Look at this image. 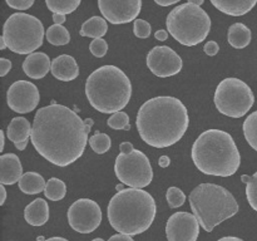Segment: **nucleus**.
Here are the masks:
<instances>
[{
    "instance_id": "f257e3e1",
    "label": "nucleus",
    "mask_w": 257,
    "mask_h": 241,
    "mask_svg": "<svg viewBox=\"0 0 257 241\" xmlns=\"http://www.w3.org/2000/svg\"><path fill=\"white\" fill-rule=\"evenodd\" d=\"M89 132L90 127L77 112L57 103L35 113L32 143L43 158L67 167L83 156Z\"/></svg>"
},
{
    "instance_id": "f03ea898",
    "label": "nucleus",
    "mask_w": 257,
    "mask_h": 241,
    "mask_svg": "<svg viewBox=\"0 0 257 241\" xmlns=\"http://www.w3.org/2000/svg\"><path fill=\"white\" fill-rule=\"evenodd\" d=\"M190 125L186 105L178 98L162 95L146 100L138 109L136 126L141 138L155 148L176 145Z\"/></svg>"
},
{
    "instance_id": "7ed1b4c3",
    "label": "nucleus",
    "mask_w": 257,
    "mask_h": 241,
    "mask_svg": "<svg viewBox=\"0 0 257 241\" xmlns=\"http://www.w3.org/2000/svg\"><path fill=\"white\" fill-rule=\"evenodd\" d=\"M155 198L142 188H125L110 198L107 208L110 226L128 236L145 232L156 217Z\"/></svg>"
},
{
    "instance_id": "20e7f679",
    "label": "nucleus",
    "mask_w": 257,
    "mask_h": 241,
    "mask_svg": "<svg viewBox=\"0 0 257 241\" xmlns=\"http://www.w3.org/2000/svg\"><path fill=\"white\" fill-rule=\"evenodd\" d=\"M196 167L205 175L230 177L237 172L241 155L230 133L207 130L196 138L191 151Z\"/></svg>"
},
{
    "instance_id": "39448f33",
    "label": "nucleus",
    "mask_w": 257,
    "mask_h": 241,
    "mask_svg": "<svg viewBox=\"0 0 257 241\" xmlns=\"http://www.w3.org/2000/svg\"><path fill=\"white\" fill-rule=\"evenodd\" d=\"M88 102L98 112H122L132 97V84L123 70L115 65H103L90 73L85 82Z\"/></svg>"
},
{
    "instance_id": "423d86ee",
    "label": "nucleus",
    "mask_w": 257,
    "mask_h": 241,
    "mask_svg": "<svg viewBox=\"0 0 257 241\" xmlns=\"http://www.w3.org/2000/svg\"><path fill=\"white\" fill-rule=\"evenodd\" d=\"M188 201L193 215L207 232L238 212V203L232 193L215 183L198 185L191 191Z\"/></svg>"
},
{
    "instance_id": "0eeeda50",
    "label": "nucleus",
    "mask_w": 257,
    "mask_h": 241,
    "mask_svg": "<svg viewBox=\"0 0 257 241\" xmlns=\"http://www.w3.org/2000/svg\"><path fill=\"white\" fill-rule=\"evenodd\" d=\"M166 25L168 33L178 43L195 47L207 38L211 30V18L201 7L186 3L171 10Z\"/></svg>"
},
{
    "instance_id": "6e6552de",
    "label": "nucleus",
    "mask_w": 257,
    "mask_h": 241,
    "mask_svg": "<svg viewBox=\"0 0 257 241\" xmlns=\"http://www.w3.org/2000/svg\"><path fill=\"white\" fill-rule=\"evenodd\" d=\"M3 38L13 53L30 55L43 45L44 27L34 15L15 13L5 22Z\"/></svg>"
},
{
    "instance_id": "1a4fd4ad",
    "label": "nucleus",
    "mask_w": 257,
    "mask_h": 241,
    "mask_svg": "<svg viewBox=\"0 0 257 241\" xmlns=\"http://www.w3.org/2000/svg\"><path fill=\"white\" fill-rule=\"evenodd\" d=\"M213 100L220 113L231 118H241L252 108L255 95L243 80L226 78L216 88Z\"/></svg>"
},
{
    "instance_id": "9d476101",
    "label": "nucleus",
    "mask_w": 257,
    "mask_h": 241,
    "mask_svg": "<svg viewBox=\"0 0 257 241\" xmlns=\"http://www.w3.org/2000/svg\"><path fill=\"white\" fill-rule=\"evenodd\" d=\"M114 172L118 180L130 188H143L151 185L153 170L147 156L135 150L131 155H119L115 158Z\"/></svg>"
},
{
    "instance_id": "9b49d317",
    "label": "nucleus",
    "mask_w": 257,
    "mask_h": 241,
    "mask_svg": "<svg viewBox=\"0 0 257 241\" xmlns=\"http://www.w3.org/2000/svg\"><path fill=\"white\" fill-rule=\"evenodd\" d=\"M68 222L70 227L79 233H90L102 222V210L95 201L79 198L68 208Z\"/></svg>"
},
{
    "instance_id": "f8f14e48",
    "label": "nucleus",
    "mask_w": 257,
    "mask_h": 241,
    "mask_svg": "<svg viewBox=\"0 0 257 241\" xmlns=\"http://www.w3.org/2000/svg\"><path fill=\"white\" fill-rule=\"evenodd\" d=\"M39 100L40 94L38 87L28 80H17L7 92L8 107L20 114L34 110Z\"/></svg>"
},
{
    "instance_id": "ddd939ff",
    "label": "nucleus",
    "mask_w": 257,
    "mask_h": 241,
    "mask_svg": "<svg viewBox=\"0 0 257 241\" xmlns=\"http://www.w3.org/2000/svg\"><path fill=\"white\" fill-rule=\"evenodd\" d=\"M147 67L160 78L172 77L182 70L183 62L180 55L170 47H155L147 54Z\"/></svg>"
},
{
    "instance_id": "4468645a",
    "label": "nucleus",
    "mask_w": 257,
    "mask_h": 241,
    "mask_svg": "<svg viewBox=\"0 0 257 241\" xmlns=\"http://www.w3.org/2000/svg\"><path fill=\"white\" fill-rule=\"evenodd\" d=\"M168 241H197L200 235V222L193 213L176 212L166 223Z\"/></svg>"
},
{
    "instance_id": "2eb2a0df",
    "label": "nucleus",
    "mask_w": 257,
    "mask_h": 241,
    "mask_svg": "<svg viewBox=\"0 0 257 241\" xmlns=\"http://www.w3.org/2000/svg\"><path fill=\"white\" fill-rule=\"evenodd\" d=\"M98 8L102 13L103 18L110 24H125L132 20H137L136 18L142 9L141 0H99Z\"/></svg>"
},
{
    "instance_id": "dca6fc26",
    "label": "nucleus",
    "mask_w": 257,
    "mask_h": 241,
    "mask_svg": "<svg viewBox=\"0 0 257 241\" xmlns=\"http://www.w3.org/2000/svg\"><path fill=\"white\" fill-rule=\"evenodd\" d=\"M23 177V166L15 153H5L0 156V182L2 185L19 183Z\"/></svg>"
},
{
    "instance_id": "f3484780",
    "label": "nucleus",
    "mask_w": 257,
    "mask_h": 241,
    "mask_svg": "<svg viewBox=\"0 0 257 241\" xmlns=\"http://www.w3.org/2000/svg\"><path fill=\"white\" fill-rule=\"evenodd\" d=\"M50 72L57 79L62 82H70L79 75V67L72 55L62 54L53 59Z\"/></svg>"
},
{
    "instance_id": "a211bd4d",
    "label": "nucleus",
    "mask_w": 257,
    "mask_h": 241,
    "mask_svg": "<svg viewBox=\"0 0 257 241\" xmlns=\"http://www.w3.org/2000/svg\"><path fill=\"white\" fill-rule=\"evenodd\" d=\"M52 68L49 57L45 53L35 52L28 55L23 63V70L32 79H42Z\"/></svg>"
},
{
    "instance_id": "6ab92c4d",
    "label": "nucleus",
    "mask_w": 257,
    "mask_h": 241,
    "mask_svg": "<svg viewBox=\"0 0 257 241\" xmlns=\"http://www.w3.org/2000/svg\"><path fill=\"white\" fill-rule=\"evenodd\" d=\"M24 218L29 225L43 226L49 220V206L43 198L32 201L24 210Z\"/></svg>"
},
{
    "instance_id": "aec40b11",
    "label": "nucleus",
    "mask_w": 257,
    "mask_h": 241,
    "mask_svg": "<svg viewBox=\"0 0 257 241\" xmlns=\"http://www.w3.org/2000/svg\"><path fill=\"white\" fill-rule=\"evenodd\" d=\"M211 4L220 12L231 17L245 15L257 4L256 0H211Z\"/></svg>"
},
{
    "instance_id": "412c9836",
    "label": "nucleus",
    "mask_w": 257,
    "mask_h": 241,
    "mask_svg": "<svg viewBox=\"0 0 257 241\" xmlns=\"http://www.w3.org/2000/svg\"><path fill=\"white\" fill-rule=\"evenodd\" d=\"M33 126H30V122L24 117H15L10 120L9 126L7 130V136L13 143L25 142L32 137Z\"/></svg>"
},
{
    "instance_id": "4be33fe9",
    "label": "nucleus",
    "mask_w": 257,
    "mask_h": 241,
    "mask_svg": "<svg viewBox=\"0 0 257 241\" xmlns=\"http://www.w3.org/2000/svg\"><path fill=\"white\" fill-rule=\"evenodd\" d=\"M227 39L231 47L236 48V49H243L251 43L252 34H251V30L245 24L235 23V24L228 28Z\"/></svg>"
},
{
    "instance_id": "5701e85b",
    "label": "nucleus",
    "mask_w": 257,
    "mask_h": 241,
    "mask_svg": "<svg viewBox=\"0 0 257 241\" xmlns=\"http://www.w3.org/2000/svg\"><path fill=\"white\" fill-rule=\"evenodd\" d=\"M47 182L40 173L27 172L19 181V190L27 195H37L44 192Z\"/></svg>"
},
{
    "instance_id": "b1692460",
    "label": "nucleus",
    "mask_w": 257,
    "mask_h": 241,
    "mask_svg": "<svg viewBox=\"0 0 257 241\" xmlns=\"http://www.w3.org/2000/svg\"><path fill=\"white\" fill-rule=\"evenodd\" d=\"M108 25L107 20L100 17H92L87 22L83 23L80 28V35L82 37H89L93 39H102L107 34Z\"/></svg>"
},
{
    "instance_id": "393cba45",
    "label": "nucleus",
    "mask_w": 257,
    "mask_h": 241,
    "mask_svg": "<svg viewBox=\"0 0 257 241\" xmlns=\"http://www.w3.org/2000/svg\"><path fill=\"white\" fill-rule=\"evenodd\" d=\"M45 37L47 40L53 45H67L70 42V34L68 32L67 28H64L63 25H52V27L48 28L47 33H45Z\"/></svg>"
},
{
    "instance_id": "a878e982",
    "label": "nucleus",
    "mask_w": 257,
    "mask_h": 241,
    "mask_svg": "<svg viewBox=\"0 0 257 241\" xmlns=\"http://www.w3.org/2000/svg\"><path fill=\"white\" fill-rule=\"evenodd\" d=\"M45 197L49 198L50 201H60L65 197L67 193V186L62 180L57 177H52L49 181H47L45 186Z\"/></svg>"
},
{
    "instance_id": "bb28decb",
    "label": "nucleus",
    "mask_w": 257,
    "mask_h": 241,
    "mask_svg": "<svg viewBox=\"0 0 257 241\" xmlns=\"http://www.w3.org/2000/svg\"><path fill=\"white\" fill-rule=\"evenodd\" d=\"M45 4L53 14L67 15L77 10L80 5V0H47Z\"/></svg>"
},
{
    "instance_id": "cd10ccee",
    "label": "nucleus",
    "mask_w": 257,
    "mask_h": 241,
    "mask_svg": "<svg viewBox=\"0 0 257 241\" xmlns=\"http://www.w3.org/2000/svg\"><path fill=\"white\" fill-rule=\"evenodd\" d=\"M242 128L247 143L257 152V110L246 118Z\"/></svg>"
},
{
    "instance_id": "c85d7f7f",
    "label": "nucleus",
    "mask_w": 257,
    "mask_h": 241,
    "mask_svg": "<svg viewBox=\"0 0 257 241\" xmlns=\"http://www.w3.org/2000/svg\"><path fill=\"white\" fill-rule=\"evenodd\" d=\"M89 145L92 150L98 155H103V153L108 152L112 146V141L107 133L97 132L94 136L89 138Z\"/></svg>"
},
{
    "instance_id": "c756f323",
    "label": "nucleus",
    "mask_w": 257,
    "mask_h": 241,
    "mask_svg": "<svg viewBox=\"0 0 257 241\" xmlns=\"http://www.w3.org/2000/svg\"><path fill=\"white\" fill-rule=\"evenodd\" d=\"M107 125L109 126L113 130L118 131H131V125H130V115L125 112H118L114 113L109 117V119L107 120Z\"/></svg>"
},
{
    "instance_id": "7c9ffc66",
    "label": "nucleus",
    "mask_w": 257,
    "mask_h": 241,
    "mask_svg": "<svg viewBox=\"0 0 257 241\" xmlns=\"http://www.w3.org/2000/svg\"><path fill=\"white\" fill-rule=\"evenodd\" d=\"M166 198H167L168 206L171 208H177L185 203L186 195L181 188L178 187H170L166 193Z\"/></svg>"
},
{
    "instance_id": "2f4dec72",
    "label": "nucleus",
    "mask_w": 257,
    "mask_h": 241,
    "mask_svg": "<svg viewBox=\"0 0 257 241\" xmlns=\"http://www.w3.org/2000/svg\"><path fill=\"white\" fill-rule=\"evenodd\" d=\"M246 197L251 207L257 212V172L246 186Z\"/></svg>"
},
{
    "instance_id": "473e14b6",
    "label": "nucleus",
    "mask_w": 257,
    "mask_h": 241,
    "mask_svg": "<svg viewBox=\"0 0 257 241\" xmlns=\"http://www.w3.org/2000/svg\"><path fill=\"white\" fill-rule=\"evenodd\" d=\"M151 24L148 22L143 19H137L135 22V25H133V32H135V35L137 38H141V39H146L151 35Z\"/></svg>"
},
{
    "instance_id": "72a5a7b5",
    "label": "nucleus",
    "mask_w": 257,
    "mask_h": 241,
    "mask_svg": "<svg viewBox=\"0 0 257 241\" xmlns=\"http://www.w3.org/2000/svg\"><path fill=\"white\" fill-rule=\"evenodd\" d=\"M89 50L94 57L103 58L108 52V43L104 39H94L90 42Z\"/></svg>"
},
{
    "instance_id": "f704fd0d",
    "label": "nucleus",
    "mask_w": 257,
    "mask_h": 241,
    "mask_svg": "<svg viewBox=\"0 0 257 241\" xmlns=\"http://www.w3.org/2000/svg\"><path fill=\"white\" fill-rule=\"evenodd\" d=\"M7 4L15 10H27L34 5V0H7Z\"/></svg>"
},
{
    "instance_id": "c9c22d12",
    "label": "nucleus",
    "mask_w": 257,
    "mask_h": 241,
    "mask_svg": "<svg viewBox=\"0 0 257 241\" xmlns=\"http://www.w3.org/2000/svg\"><path fill=\"white\" fill-rule=\"evenodd\" d=\"M203 50H205V53L208 57H213V55L217 54L218 50H220V45L216 42H213V40H211V42L206 43L205 47H203Z\"/></svg>"
},
{
    "instance_id": "e433bc0d",
    "label": "nucleus",
    "mask_w": 257,
    "mask_h": 241,
    "mask_svg": "<svg viewBox=\"0 0 257 241\" xmlns=\"http://www.w3.org/2000/svg\"><path fill=\"white\" fill-rule=\"evenodd\" d=\"M10 69H12V62L8 60L7 58H2L0 59V75L5 77L9 73Z\"/></svg>"
},
{
    "instance_id": "4c0bfd02",
    "label": "nucleus",
    "mask_w": 257,
    "mask_h": 241,
    "mask_svg": "<svg viewBox=\"0 0 257 241\" xmlns=\"http://www.w3.org/2000/svg\"><path fill=\"white\" fill-rule=\"evenodd\" d=\"M119 151L122 155H131L135 151V148H133V145L131 142H123L120 143Z\"/></svg>"
},
{
    "instance_id": "58836bf2",
    "label": "nucleus",
    "mask_w": 257,
    "mask_h": 241,
    "mask_svg": "<svg viewBox=\"0 0 257 241\" xmlns=\"http://www.w3.org/2000/svg\"><path fill=\"white\" fill-rule=\"evenodd\" d=\"M108 241H135L132 238V236L123 235V233H117V235L110 236V238Z\"/></svg>"
},
{
    "instance_id": "ea45409f",
    "label": "nucleus",
    "mask_w": 257,
    "mask_h": 241,
    "mask_svg": "<svg viewBox=\"0 0 257 241\" xmlns=\"http://www.w3.org/2000/svg\"><path fill=\"white\" fill-rule=\"evenodd\" d=\"M168 35H170V33L167 32V30H157V32L155 33V38L157 40H161V42H165V40L168 39Z\"/></svg>"
},
{
    "instance_id": "a19ab883",
    "label": "nucleus",
    "mask_w": 257,
    "mask_h": 241,
    "mask_svg": "<svg viewBox=\"0 0 257 241\" xmlns=\"http://www.w3.org/2000/svg\"><path fill=\"white\" fill-rule=\"evenodd\" d=\"M158 165H160L162 168H167L168 166L171 165L170 157H168V156H161L160 160H158Z\"/></svg>"
},
{
    "instance_id": "79ce46f5",
    "label": "nucleus",
    "mask_w": 257,
    "mask_h": 241,
    "mask_svg": "<svg viewBox=\"0 0 257 241\" xmlns=\"http://www.w3.org/2000/svg\"><path fill=\"white\" fill-rule=\"evenodd\" d=\"M65 15L62 14H53V22L57 25H63V23H65Z\"/></svg>"
},
{
    "instance_id": "37998d69",
    "label": "nucleus",
    "mask_w": 257,
    "mask_h": 241,
    "mask_svg": "<svg viewBox=\"0 0 257 241\" xmlns=\"http://www.w3.org/2000/svg\"><path fill=\"white\" fill-rule=\"evenodd\" d=\"M178 0H168V2H162V0H156V4L161 5V7H170V5L177 4Z\"/></svg>"
},
{
    "instance_id": "c03bdc74",
    "label": "nucleus",
    "mask_w": 257,
    "mask_h": 241,
    "mask_svg": "<svg viewBox=\"0 0 257 241\" xmlns=\"http://www.w3.org/2000/svg\"><path fill=\"white\" fill-rule=\"evenodd\" d=\"M217 241H243V240L240 237H236V236H225V237H221L220 240Z\"/></svg>"
},
{
    "instance_id": "a18cd8bd",
    "label": "nucleus",
    "mask_w": 257,
    "mask_h": 241,
    "mask_svg": "<svg viewBox=\"0 0 257 241\" xmlns=\"http://www.w3.org/2000/svg\"><path fill=\"white\" fill-rule=\"evenodd\" d=\"M0 191H2V201H0V205H4L5 200H7V190H5L4 185L0 186Z\"/></svg>"
},
{
    "instance_id": "49530a36",
    "label": "nucleus",
    "mask_w": 257,
    "mask_h": 241,
    "mask_svg": "<svg viewBox=\"0 0 257 241\" xmlns=\"http://www.w3.org/2000/svg\"><path fill=\"white\" fill-rule=\"evenodd\" d=\"M15 148H17V150H19V151H23V150H25V148H27V146H28V141H25V142H20V143H15Z\"/></svg>"
},
{
    "instance_id": "de8ad7c7",
    "label": "nucleus",
    "mask_w": 257,
    "mask_h": 241,
    "mask_svg": "<svg viewBox=\"0 0 257 241\" xmlns=\"http://www.w3.org/2000/svg\"><path fill=\"white\" fill-rule=\"evenodd\" d=\"M4 143H5V135L4 131H0V150H4Z\"/></svg>"
},
{
    "instance_id": "09e8293b",
    "label": "nucleus",
    "mask_w": 257,
    "mask_h": 241,
    "mask_svg": "<svg viewBox=\"0 0 257 241\" xmlns=\"http://www.w3.org/2000/svg\"><path fill=\"white\" fill-rule=\"evenodd\" d=\"M251 176H247V175H243V176H241V181H242L243 183H246V185H247L248 182H250L251 181Z\"/></svg>"
},
{
    "instance_id": "8fccbe9b",
    "label": "nucleus",
    "mask_w": 257,
    "mask_h": 241,
    "mask_svg": "<svg viewBox=\"0 0 257 241\" xmlns=\"http://www.w3.org/2000/svg\"><path fill=\"white\" fill-rule=\"evenodd\" d=\"M45 241H69V240H67V238L64 237H59V236H54V237H50Z\"/></svg>"
},
{
    "instance_id": "3c124183",
    "label": "nucleus",
    "mask_w": 257,
    "mask_h": 241,
    "mask_svg": "<svg viewBox=\"0 0 257 241\" xmlns=\"http://www.w3.org/2000/svg\"><path fill=\"white\" fill-rule=\"evenodd\" d=\"M5 48H8V45H7V43H5V40H4V38H0V50H4Z\"/></svg>"
},
{
    "instance_id": "603ef678",
    "label": "nucleus",
    "mask_w": 257,
    "mask_h": 241,
    "mask_svg": "<svg viewBox=\"0 0 257 241\" xmlns=\"http://www.w3.org/2000/svg\"><path fill=\"white\" fill-rule=\"evenodd\" d=\"M188 3H191L193 5H197V7H201L203 4V0H190Z\"/></svg>"
},
{
    "instance_id": "864d4df0",
    "label": "nucleus",
    "mask_w": 257,
    "mask_h": 241,
    "mask_svg": "<svg viewBox=\"0 0 257 241\" xmlns=\"http://www.w3.org/2000/svg\"><path fill=\"white\" fill-rule=\"evenodd\" d=\"M84 122H85V125L89 126V127H92L93 123H94V122H93V119H90V118H87V119H84Z\"/></svg>"
},
{
    "instance_id": "5fc2aeb1",
    "label": "nucleus",
    "mask_w": 257,
    "mask_h": 241,
    "mask_svg": "<svg viewBox=\"0 0 257 241\" xmlns=\"http://www.w3.org/2000/svg\"><path fill=\"white\" fill-rule=\"evenodd\" d=\"M92 241H104V240H103V238H100V237H97V238H94V240H92Z\"/></svg>"
}]
</instances>
